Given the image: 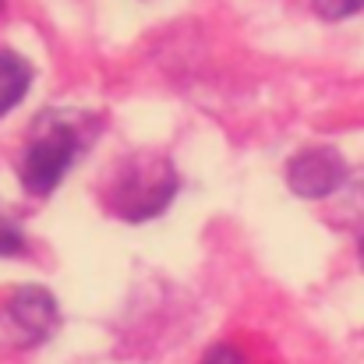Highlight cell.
Listing matches in <instances>:
<instances>
[{"instance_id": "obj_1", "label": "cell", "mask_w": 364, "mask_h": 364, "mask_svg": "<svg viewBox=\"0 0 364 364\" xmlns=\"http://www.w3.org/2000/svg\"><path fill=\"white\" fill-rule=\"evenodd\" d=\"M177 191V173L163 156H131L110 184V205L124 220L141 223L170 205Z\"/></svg>"}, {"instance_id": "obj_2", "label": "cell", "mask_w": 364, "mask_h": 364, "mask_svg": "<svg viewBox=\"0 0 364 364\" xmlns=\"http://www.w3.org/2000/svg\"><path fill=\"white\" fill-rule=\"evenodd\" d=\"M75 149H78V138L71 127H50L43 131L21 156V166H18V177L21 184L32 191V195H50L60 177L68 173L71 159H75Z\"/></svg>"}, {"instance_id": "obj_3", "label": "cell", "mask_w": 364, "mask_h": 364, "mask_svg": "<svg viewBox=\"0 0 364 364\" xmlns=\"http://www.w3.org/2000/svg\"><path fill=\"white\" fill-rule=\"evenodd\" d=\"M0 322H4V329L11 333L14 343L28 347V343L46 340V336L57 329V304H53V297H50L46 290L25 287V290H18V294L7 301Z\"/></svg>"}, {"instance_id": "obj_4", "label": "cell", "mask_w": 364, "mask_h": 364, "mask_svg": "<svg viewBox=\"0 0 364 364\" xmlns=\"http://www.w3.org/2000/svg\"><path fill=\"white\" fill-rule=\"evenodd\" d=\"M287 177H290L294 195H301V198H326V195L340 191V184L347 177V166H343V156L336 149L315 145V149H304L301 156H294Z\"/></svg>"}, {"instance_id": "obj_5", "label": "cell", "mask_w": 364, "mask_h": 364, "mask_svg": "<svg viewBox=\"0 0 364 364\" xmlns=\"http://www.w3.org/2000/svg\"><path fill=\"white\" fill-rule=\"evenodd\" d=\"M32 85V68L11 50H0V117L14 110Z\"/></svg>"}, {"instance_id": "obj_6", "label": "cell", "mask_w": 364, "mask_h": 364, "mask_svg": "<svg viewBox=\"0 0 364 364\" xmlns=\"http://www.w3.org/2000/svg\"><path fill=\"white\" fill-rule=\"evenodd\" d=\"M364 7V0H315V11L329 21H340V18H350Z\"/></svg>"}, {"instance_id": "obj_7", "label": "cell", "mask_w": 364, "mask_h": 364, "mask_svg": "<svg viewBox=\"0 0 364 364\" xmlns=\"http://www.w3.org/2000/svg\"><path fill=\"white\" fill-rule=\"evenodd\" d=\"M343 216H350V220H361L364 216V173L350 184V205L343 209Z\"/></svg>"}, {"instance_id": "obj_8", "label": "cell", "mask_w": 364, "mask_h": 364, "mask_svg": "<svg viewBox=\"0 0 364 364\" xmlns=\"http://www.w3.org/2000/svg\"><path fill=\"white\" fill-rule=\"evenodd\" d=\"M205 364H244V361L234 347H216V350L205 358Z\"/></svg>"}, {"instance_id": "obj_9", "label": "cell", "mask_w": 364, "mask_h": 364, "mask_svg": "<svg viewBox=\"0 0 364 364\" xmlns=\"http://www.w3.org/2000/svg\"><path fill=\"white\" fill-rule=\"evenodd\" d=\"M361 262H364V237H361Z\"/></svg>"}, {"instance_id": "obj_10", "label": "cell", "mask_w": 364, "mask_h": 364, "mask_svg": "<svg viewBox=\"0 0 364 364\" xmlns=\"http://www.w3.org/2000/svg\"><path fill=\"white\" fill-rule=\"evenodd\" d=\"M0 4H4V0H0Z\"/></svg>"}]
</instances>
